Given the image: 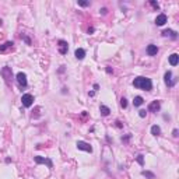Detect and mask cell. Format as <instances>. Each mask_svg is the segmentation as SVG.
I'll return each instance as SVG.
<instances>
[{"instance_id": "obj_20", "label": "cell", "mask_w": 179, "mask_h": 179, "mask_svg": "<svg viewBox=\"0 0 179 179\" xmlns=\"http://www.w3.org/2000/svg\"><path fill=\"white\" fill-rule=\"evenodd\" d=\"M137 162H138L141 167L144 165V159H143V155H137Z\"/></svg>"}, {"instance_id": "obj_5", "label": "cell", "mask_w": 179, "mask_h": 179, "mask_svg": "<svg viewBox=\"0 0 179 179\" xmlns=\"http://www.w3.org/2000/svg\"><path fill=\"white\" fill-rule=\"evenodd\" d=\"M57 43H59V52L62 53V55H66V53H67V51H69V45H67V42L60 39V41H59Z\"/></svg>"}, {"instance_id": "obj_1", "label": "cell", "mask_w": 179, "mask_h": 179, "mask_svg": "<svg viewBox=\"0 0 179 179\" xmlns=\"http://www.w3.org/2000/svg\"><path fill=\"white\" fill-rule=\"evenodd\" d=\"M133 85H134L136 88L144 90V91H150V90L153 88V83H151V80L147 78V77H136V78L133 80Z\"/></svg>"}, {"instance_id": "obj_26", "label": "cell", "mask_w": 179, "mask_h": 179, "mask_svg": "<svg viewBox=\"0 0 179 179\" xmlns=\"http://www.w3.org/2000/svg\"><path fill=\"white\" fill-rule=\"evenodd\" d=\"M174 137H178V130H176V129L174 130Z\"/></svg>"}, {"instance_id": "obj_9", "label": "cell", "mask_w": 179, "mask_h": 179, "mask_svg": "<svg viewBox=\"0 0 179 179\" xmlns=\"http://www.w3.org/2000/svg\"><path fill=\"white\" fill-rule=\"evenodd\" d=\"M147 53L148 56H155L158 53V46L157 45H148L147 46Z\"/></svg>"}, {"instance_id": "obj_27", "label": "cell", "mask_w": 179, "mask_h": 179, "mask_svg": "<svg viewBox=\"0 0 179 179\" xmlns=\"http://www.w3.org/2000/svg\"><path fill=\"white\" fill-rule=\"evenodd\" d=\"M93 32H94V28H93V27H91V28H88V34H93Z\"/></svg>"}, {"instance_id": "obj_25", "label": "cell", "mask_w": 179, "mask_h": 179, "mask_svg": "<svg viewBox=\"0 0 179 179\" xmlns=\"http://www.w3.org/2000/svg\"><path fill=\"white\" fill-rule=\"evenodd\" d=\"M24 39H25V42L28 43V45H30V43H31V41H30V38H27V36H24Z\"/></svg>"}, {"instance_id": "obj_28", "label": "cell", "mask_w": 179, "mask_h": 179, "mask_svg": "<svg viewBox=\"0 0 179 179\" xmlns=\"http://www.w3.org/2000/svg\"><path fill=\"white\" fill-rule=\"evenodd\" d=\"M101 13H102V14H106V9H101Z\"/></svg>"}, {"instance_id": "obj_21", "label": "cell", "mask_w": 179, "mask_h": 179, "mask_svg": "<svg viewBox=\"0 0 179 179\" xmlns=\"http://www.w3.org/2000/svg\"><path fill=\"white\" fill-rule=\"evenodd\" d=\"M120 105H122V108H127V99L126 98H122V99H120Z\"/></svg>"}, {"instance_id": "obj_24", "label": "cell", "mask_w": 179, "mask_h": 179, "mask_svg": "<svg viewBox=\"0 0 179 179\" xmlns=\"http://www.w3.org/2000/svg\"><path fill=\"white\" fill-rule=\"evenodd\" d=\"M150 4H151V6H153L155 10H158V9H159V4H158V3H155V1H150Z\"/></svg>"}, {"instance_id": "obj_15", "label": "cell", "mask_w": 179, "mask_h": 179, "mask_svg": "<svg viewBox=\"0 0 179 179\" xmlns=\"http://www.w3.org/2000/svg\"><path fill=\"white\" fill-rule=\"evenodd\" d=\"M99 111H101V115L102 116H108L109 115V112H111V109H109L108 106H105V105L99 106Z\"/></svg>"}, {"instance_id": "obj_19", "label": "cell", "mask_w": 179, "mask_h": 179, "mask_svg": "<svg viewBox=\"0 0 179 179\" xmlns=\"http://www.w3.org/2000/svg\"><path fill=\"white\" fill-rule=\"evenodd\" d=\"M141 174H143V176H146V178H148V179H155L154 174H151V172H148V171H143Z\"/></svg>"}, {"instance_id": "obj_7", "label": "cell", "mask_w": 179, "mask_h": 179, "mask_svg": "<svg viewBox=\"0 0 179 179\" xmlns=\"http://www.w3.org/2000/svg\"><path fill=\"white\" fill-rule=\"evenodd\" d=\"M159 108H161L159 101H153V102L150 104V106H148V111H150V112H158Z\"/></svg>"}, {"instance_id": "obj_17", "label": "cell", "mask_w": 179, "mask_h": 179, "mask_svg": "<svg viewBox=\"0 0 179 179\" xmlns=\"http://www.w3.org/2000/svg\"><path fill=\"white\" fill-rule=\"evenodd\" d=\"M143 98L141 97H134V99H133V105L134 106H140V105H143Z\"/></svg>"}, {"instance_id": "obj_10", "label": "cell", "mask_w": 179, "mask_h": 179, "mask_svg": "<svg viewBox=\"0 0 179 179\" xmlns=\"http://www.w3.org/2000/svg\"><path fill=\"white\" fill-rule=\"evenodd\" d=\"M167 22V16L165 14H159L157 18H155V24L157 25H164Z\"/></svg>"}, {"instance_id": "obj_2", "label": "cell", "mask_w": 179, "mask_h": 179, "mask_svg": "<svg viewBox=\"0 0 179 179\" xmlns=\"http://www.w3.org/2000/svg\"><path fill=\"white\" fill-rule=\"evenodd\" d=\"M21 102L25 108H30V106H32V104H34V97H32L31 94H24L21 97Z\"/></svg>"}, {"instance_id": "obj_16", "label": "cell", "mask_w": 179, "mask_h": 179, "mask_svg": "<svg viewBox=\"0 0 179 179\" xmlns=\"http://www.w3.org/2000/svg\"><path fill=\"white\" fill-rule=\"evenodd\" d=\"M1 73H3V76H4V77H6V80H7V81L10 80V77H11V70L9 69V67H4Z\"/></svg>"}, {"instance_id": "obj_22", "label": "cell", "mask_w": 179, "mask_h": 179, "mask_svg": "<svg viewBox=\"0 0 179 179\" xmlns=\"http://www.w3.org/2000/svg\"><path fill=\"white\" fill-rule=\"evenodd\" d=\"M78 6H81V7H87V6H90V1H78Z\"/></svg>"}, {"instance_id": "obj_3", "label": "cell", "mask_w": 179, "mask_h": 179, "mask_svg": "<svg viewBox=\"0 0 179 179\" xmlns=\"http://www.w3.org/2000/svg\"><path fill=\"white\" fill-rule=\"evenodd\" d=\"M34 161H35L36 164H46L49 168H53V162L51 161V159H48V158H43V157L36 155V157H34Z\"/></svg>"}, {"instance_id": "obj_11", "label": "cell", "mask_w": 179, "mask_h": 179, "mask_svg": "<svg viewBox=\"0 0 179 179\" xmlns=\"http://www.w3.org/2000/svg\"><path fill=\"white\" fill-rule=\"evenodd\" d=\"M179 62V55L178 53H172L171 56H169V63L172 64V66H176Z\"/></svg>"}, {"instance_id": "obj_13", "label": "cell", "mask_w": 179, "mask_h": 179, "mask_svg": "<svg viewBox=\"0 0 179 179\" xmlns=\"http://www.w3.org/2000/svg\"><path fill=\"white\" fill-rule=\"evenodd\" d=\"M162 35H164V36H171L172 39H176V38H178L176 32L172 31V30H165V31H162Z\"/></svg>"}, {"instance_id": "obj_12", "label": "cell", "mask_w": 179, "mask_h": 179, "mask_svg": "<svg viewBox=\"0 0 179 179\" xmlns=\"http://www.w3.org/2000/svg\"><path fill=\"white\" fill-rule=\"evenodd\" d=\"M13 45H14L13 42H6L4 45H1L0 46V53H4V52H7L9 49H13Z\"/></svg>"}, {"instance_id": "obj_8", "label": "cell", "mask_w": 179, "mask_h": 179, "mask_svg": "<svg viewBox=\"0 0 179 179\" xmlns=\"http://www.w3.org/2000/svg\"><path fill=\"white\" fill-rule=\"evenodd\" d=\"M164 78H165V84L168 87H174L175 85V81H172V73L171 72H167L165 76H164Z\"/></svg>"}, {"instance_id": "obj_18", "label": "cell", "mask_w": 179, "mask_h": 179, "mask_svg": "<svg viewBox=\"0 0 179 179\" xmlns=\"http://www.w3.org/2000/svg\"><path fill=\"white\" fill-rule=\"evenodd\" d=\"M159 133H161V129H159V126L154 125V126L151 127V134H154V136H158Z\"/></svg>"}, {"instance_id": "obj_4", "label": "cell", "mask_w": 179, "mask_h": 179, "mask_svg": "<svg viewBox=\"0 0 179 179\" xmlns=\"http://www.w3.org/2000/svg\"><path fill=\"white\" fill-rule=\"evenodd\" d=\"M77 148L78 150H83V151H87V153H91L93 151V147L88 144V143H85V141H77Z\"/></svg>"}, {"instance_id": "obj_14", "label": "cell", "mask_w": 179, "mask_h": 179, "mask_svg": "<svg viewBox=\"0 0 179 179\" xmlns=\"http://www.w3.org/2000/svg\"><path fill=\"white\" fill-rule=\"evenodd\" d=\"M74 55H76V57L78 59V60H81V59H84V56H85V51L84 49H76V52H74Z\"/></svg>"}, {"instance_id": "obj_23", "label": "cell", "mask_w": 179, "mask_h": 179, "mask_svg": "<svg viewBox=\"0 0 179 179\" xmlns=\"http://www.w3.org/2000/svg\"><path fill=\"white\" fill-rule=\"evenodd\" d=\"M146 115H147V112H146L144 109H141V111H138V116H140V118H146Z\"/></svg>"}, {"instance_id": "obj_6", "label": "cell", "mask_w": 179, "mask_h": 179, "mask_svg": "<svg viewBox=\"0 0 179 179\" xmlns=\"http://www.w3.org/2000/svg\"><path fill=\"white\" fill-rule=\"evenodd\" d=\"M17 81L21 87H27V76L24 73H18L17 74Z\"/></svg>"}]
</instances>
